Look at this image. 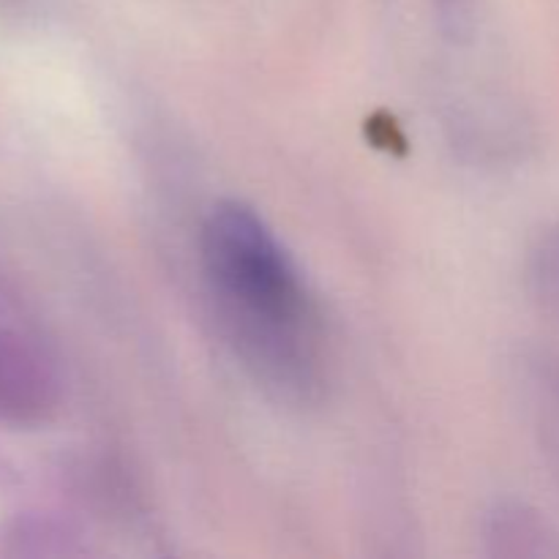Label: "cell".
<instances>
[{
  "label": "cell",
  "instance_id": "obj_1",
  "mask_svg": "<svg viewBox=\"0 0 559 559\" xmlns=\"http://www.w3.org/2000/svg\"><path fill=\"white\" fill-rule=\"evenodd\" d=\"M200 257L224 336L251 377L284 402L314 399L322 380L309 298L267 224L222 202L202 224Z\"/></svg>",
  "mask_w": 559,
  "mask_h": 559
},
{
  "label": "cell",
  "instance_id": "obj_2",
  "mask_svg": "<svg viewBox=\"0 0 559 559\" xmlns=\"http://www.w3.org/2000/svg\"><path fill=\"white\" fill-rule=\"evenodd\" d=\"M58 402L52 364L31 338L0 331V418L14 424L41 420Z\"/></svg>",
  "mask_w": 559,
  "mask_h": 559
},
{
  "label": "cell",
  "instance_id": "obj_3",
  "mask_svg": "<svg viewBox=\"0 0 559 559\" xmlns=\"http://www.w3.org/2000/svg\"><path fill=\"white\" fill-rule=\"evenodd\" d=\"M522 396L540 453L559 484V360L533 355L522 364Z\"/></svg>",
  "mask_w": 559,
  "mask_h": 559
},
{
  "label": "cell",
  "instance_id": "obj_5",
  "mask_svg": "<svg viewBox=\"0 0 559 559\" xmlns=\"http://www.w3.org/2000/svg\"><path fill=\"white\" fill-rule=\"evenodd\" d=\"M527 289L544 314L559 320V222L540 229L530 246Z\"/></svg>",
  "mask_w": 559,
  "mask_h": 559
},
{
  "label": "cell",
  "instance_id": "obj_4",
  "mask_svg": "<svg viewBox=\"0 0 559 559\" xmlns=\"http://www.w3.org/2000/svg\"><path fill=\"white\" fill-rule=\"evenodd\" d=\"M486 540L497 557H559V533L533 508L508 502L489 516Z\"/></svg>",
  "mask_w": 559,
  "mask_h": 559
}]
</instances>
